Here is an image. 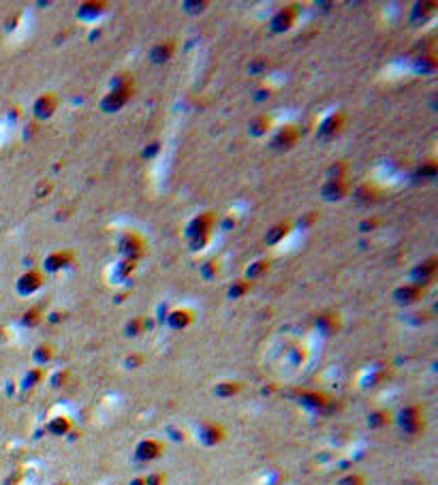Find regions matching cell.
<instances>
[{"instance_id":"1","label":"cell","mask_w":438,"mask_h":485,"mask_svg":"<svg viewBox=\"0 0 438 485\" xmlns=\"http://www.w3.org/2000/svg\"><path fill=\"white\" fill-rule=\"evenodd\" d=\"M54 109H56V98H54V94H43L37 101L34 112H37L39 118H49V115L54 114Z\"/></svg>"},{"instance_id":"2","label":"cell","mask_w":438,"mask_h":485,"mask_svg":"<svg viewBox=\"0 0 438 485\" xmlns=\"http://www.w3.org/2000/svg\"><path fill=\"white\" fill-rule=\"evenodd\" d=\"M291 22H293V11L282 9L278 13L276 20H274V28H276V30H287V28L291 26Z\"/></svg>"},{"instance_id":"3","label":"cell","mask_w":438,"mask_h":485,"mask_svg":"<svg viewBox=\"0 0 438 485\" xmlns=\"http://www.w3.org/2000/svg\"><path fill=\"white\" fill-rule=\"evenodd\" d=\"M39 282H41V278H39V274H28V276H24L22 278V291H34V289H39Z\"/></svg>"},{"instance_id":"4","label":"cell","mask_w":438,"mask_h":485,"mask_svg":"<svg viewBox=\"0 0 438 485\" xmlns=\"http://www.w3.org/2000/svg\"><path fill=\"white\" fill-rule=\"evenodd\" d=\"M398 295H402V300H404L406 303L415 301L419 295H421V289H417V286H406V289H400Z\"/></svg>"},{"instance_id":"5","label":"cell","mask_w":438,"mask_h":485,"mask_svg":"<svg viewBox=\"0 0 438 485\" xmlns=\"http://www.w3.org/2000/svg\"><path fill=\"white\" fill-rule=\"evenodd\" d=\"M190 321V314L186 310H178L175 314H171V323L173 325H186Z\"/></svg>"},{"instance_id":"6","label":"cell","mask_w":438,"mask_h":485,"mask_svg":"<svg viewBox=\"0 0 438 485\" xmlns=\"http://www.w3.org/2000/svg\"><path fill=\"white\" fill-rule=\"evenodd\" d=\"M47 265H49V270H58L60 265H64V256H62L60 253L54 254V256H51V259L47 261Z\"/></svg>"}]
</instances>
